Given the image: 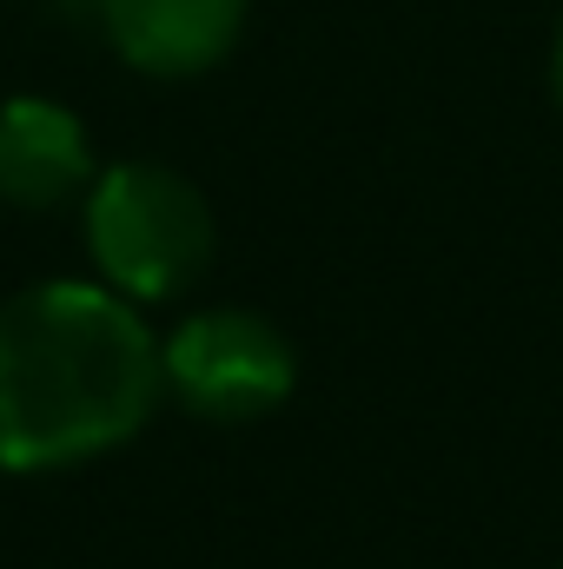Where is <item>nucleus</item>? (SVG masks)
<instances>
[{"label":"nucleus","mask_w":563,"mask_h":569,"mask_svg":"<svg viewBox=\"0 0 563 569\" xmlns=\"http://www.w3.org/2000/svg\"><path fill=\"white\" fill-rule=\"evenodd\" d=\"M100 27L127 67L186 80L233 53L246 27V0H100Z\"/></svg>","instance_id":"obj_4"},{"label":"nucleus","mask_w":563,"mask_h":569,"mask_svg":"<svg viewBox=\"0 0 563 569\" xmlns=\"http://www.w3.org/2000/svg\"><path fill=\"white\" fill-rule=\"evenodd\" d=\"M166 398L159 338L113 284H33L0 305V463L60 470L127 443Z\"/></svg>","instance_id":"obj_1"},{"label":"nucleus","mask_w":563,"mask_h":569,"mask_svg":"<svg viewBox=\"0 0 563 569\" xmlns=\"http://www.w3.org/2000/svg\"><path fill=\"white\" fill-rule=\"evenodd\" d=\"M60 13H100V0H53Z\"/></svg>","instance_id":"obj_7"},{"label":"nucleus","mask_w":563,"mask_h":569,"mask_svg":"<svg viewBox=\"0 0 563 569\" xmlns=\"http://www.w3.org/2000/svg\"><path fill=\"white\" fill-rule=\"evenodd\" d=\"M93 186V140L60 100H7L0 107V199L47 212Z\"/></svg>","instance_id":"obj_5"},{"label":"nucleus","mask_w":563,"mask_h":569,"mask_svg":"<svg viewBox=\"0 0 563 569\" xmlns=\"http://www.w3.org/2000/svg\"><path fill=\"white\" fill-rule=\"evenodd\" d=\"M87 246L120 298H179L213 259V206L186 172L127 159L87 186Z\"/></svg>","instance_id":"obj_2"},{"label":"nucleus","mask_w":563,"mask_h":569,"mask_svg":"<svg viewBox=\"0 0 563 569\" xmlns=\"http://www.w3.org/2000/svg\"><path fill=\"white\" fill-rule=\"evenodd\" d=\"M159 365H166V391L206 425H253V418L279 411L298 385V358H292L285 331L239 305L192 311L159 345Z\"/></svg>","instance_id":"obj_3"},{"label":"nucleus","mask_w":563,"mask_h":569,"mask_svg":"<svg viewBox=\"0 0 563 569\" xmlns=\"http://www.w3.org/2000/svg\"><path fill=\"white\" fill-rule=\"evenodd\" d=\"M551 93H557V107H563V27H557V47H551Z\"/></svg>","instance_id":"obj_6"}]
</instances>
